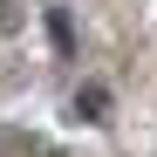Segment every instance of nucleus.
<instances>
[{
    "instance_id": "1",
    "label": "nucleus",
    "mask_w": 157,
    "mask_h": 157,
    "mask_svg": "<svg viewBox=\"0 0 157 157\" xmlns=\"http://www.w3.org/2000/svg\"><path fill=\"white\" fill-rule=\"evenodd\" d=\"M102 109H109V96H102V89H82V96H75V116H89V123H102Z\"/></svg>"
},
{
    "instance_id": "2",
    "label": "nucleus",
    "mask_w": 157,
    "mask_h": 157,
    "mask_svg": "<svg viewBox=\"0 0 157 157\" xmlns=\"http://www.w3.org/2000/svg\"><path fill=\"white\" fill-rule=\"evenodd\" d=\"M14 28V0H0V34H7Z\"/></svg>"
}]
</instances>
